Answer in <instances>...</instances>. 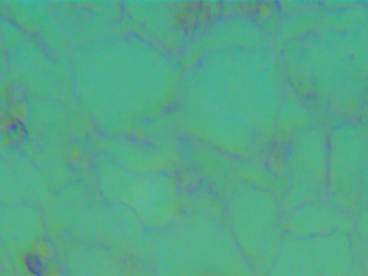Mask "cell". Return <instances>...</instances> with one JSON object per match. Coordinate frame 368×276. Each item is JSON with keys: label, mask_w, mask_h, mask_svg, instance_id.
Masks as SVG:
<instances>
[{"label": "cell", "mask_w": 368, "mask_h": 276, "mask_svg": "<svg viewBox=\"0 0 368 276\" xmlns=\"http://www.w3.org/2000/svg\"><path fill=\"white\" fill-rule=\"evenodd\" d=\"M25 266L32 275L45 276L47 272L45 262L39 255H28L25 257Z\"/></svg>", "instance_id": "1"}]
</instances>
